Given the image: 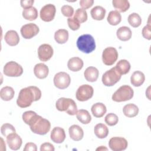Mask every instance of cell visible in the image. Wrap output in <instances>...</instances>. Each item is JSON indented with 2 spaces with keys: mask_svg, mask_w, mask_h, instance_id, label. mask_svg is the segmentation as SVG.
<instances>
[{
  "mask_svg": "<svg viewBox=\"0 0 151 151\" xmlns=\"http://www.w3.org/2000/svg\"><path fill=\"white\" fill-rule=\"evenodd\" d=\"M145 80V74L140 71H134L131 76L130 82L134 87H139Z\"/></svg>",
  "mask_w": 151,
  "mask_h": 151,
  "instance_id": "obj_24",
  "label": "cell"
},
{
  "mask_svg": "<svg viewBox=\"0 0 151 151\" xmlns=\"http://www.w3.org/2000/svg\"><path fill=\"white\" fill-rule=\"evenodd\" d=\"M79 3L82 9H84L86 10V9H88L91 6H92V5L94 4V1L93 0H81Z\"/></svg>",
  "mask_w": 151,
  "mask_h": 151,
  "instance_id": "obj_43",
  "label": "cell"
},
{
  "mask_svg": "<svg viewBox=\"0 0 151 151\" xmlns=\"http://www.w3.org/2000/svg\"><path fill=\"white\" fill-rule=\"evenodd\" d=\"M130 64L126 60H120L117 62L115 68L118 73L121 74H126L128 73L130 69Z\"/></svg>",
  "mask_w": 151,
  "mask_h": 151,
  "instance_id": "obj_27",
  "label": "cell"
},
{
  "mask_svg": "<svg viewBox=\"0 0 151 151\" xmlns=\"http://www.w3.org/2000/svg\"><path fill=\"white\" fill-rule=\"evenodd\" d=\"M94 93V89L92 86L88 84H83L80 86L76 94V99L80 101H85L91 99Z\"/></svg>",
  "mask_w": 151,
  "mask_h": 151,
  "instance_id": "obj_8",
  "label": "cell"
},
{
  "mask_svg": "<svg viewBox=\"0 0 151 151\" xmlns=\"http://www.w3.org/2000/svg\"><path fill=\"white\" fill-rule=\"evenodd\" d=\"M107 150V149L106 148V147H103V146H101L100 147H98L97 149H96V150Z\"/></svg>",
  "mask_w": 151,
  "mask_h": 151,
  "instance_id": "obj_47",
  "label": "cell"
},
{
  "mask_svg": "<svg viewBox=\"0 0 151 151\" xmlns=\"http://www.w3.org/2000/svg\"><path fill=\"white\" fill-rule=\"evenodd\" d=\"M4 74L8 77H19L23 73L22 66L15 61H9L4 67Z\"/></svg>",
  "mask_w": 151,
  "mask_h": 151,
  "instance_id": "obj_7",
  "label": "cell"
},
{
  "mask_svg": "<svg viewBox=\"0 0 151 151\" xmlns=\"http://www.w3.org/2000/svg\"><path fill=\"white\" fill-rule=\"evenodd\" d=\"M1 132L3 136H4L5 137H6L11 133H15L16 130L12 124L9 123H5L2 124V126H1Z\"/></svg>",
  "mask_w": 151,
  "mask_h": 151,
  "instance_id": "obj_38",
  "label": "cell"
},
{
  "mask_svg": "<svg viewBox=\"0 0 151 151\" xmlns=\"http://www.w3.org/2000/svg\"><path fill=\"white\" fill-rule=\"evenodd\" d=\"M99 75V71L97 68L94 67H87L84 72V76L86 80L90 82L96 81Z\"/></svg>",
  "mask_w": 151,
  "mask_h": 151,
  "instance_id": "obj_21",
  "label": "cell"
},
{
  "mask_svg": "<svg viewBox=\"0 0 151 151\" xmlns=\"http://www.w3.org/2000/svg\"><path fill=\"white\" fill-rule=\"evenodd\" d=\"M29 127L33 133L40 135H44L50 131L51 123L48 120L39 116L33 124L29 126Z\"/></svg>",
  "mask_w": 151,
  "mask_h": 151,
  "instance_id": "obj_5",
  "label": "cell"
},
{
  "mask_svg": "<svg viewBox=\"0 0 151 151\" xmlns=\"http://www.w3.org/2000/svg\"><path fill=\"white\" fill-rule=\"evenodd\" d=\"M41 97V91L36 86H29L21 89L17 100V105L21 108L30 106L33 101L39 100Z\"/></svg>",
  "mask_w": 151,
  "mask_h": 151,
  "instance_id": "obj_1",
  "label": "cell"
},
{
  "mask_svg": "<svg viewBox=\"0 0 151 151\" xmlns=\"http://www.w3.org/2000/svg\"><path fill=\"white\" fill-rule=\"evenodd\" d=\"M76 117L81 123L84 124H88L91 120V117L89 112L84 109L78 110L76 113Z\"/></svg>",
  "mask_w": 151,
  "mask_h": 151,
  "instance_id": "obj_31",
  "label": "cell"
},
{
  "mask_svg": "<svg viewBox=\"0 0 151 151\" xmlns=\"http://www.w3.org/2000/svg\"><path fill=\"white\" fill-rule=\"evenodd\" d=\"M83 61L79 57L71 58L67 63L68 69L72 71H80L83 67Z\"/></svg>",
  "mask_w": 151,
  "mask_h": 151,
  "instance_id": "obj_20",
  "label": "cell"
},
{
  "mask_svg": "<svg viewBox=\"0 0 151 151\" xmlns=\"http://www.w3.org/2000/svg\"><path fill=\"white\" fill-rule=\"evenodd\" d=\"M134 95L132 88L128 85L120 87L113 94L112 100L116 102H122L132 99Z\"/></svg>",
  "mask_w": 151,
  "mask_h": 151,
  "instance_id": "obj_4",
  "label": "cell"
},
{
  "mask_svg": "<svg viewBox=\"0 0 151 151\" xmlns=\"http://www.w3.org/2000/svg\"><path fill=\"white\" fill-rule=\"evenodd\" d=\"M38 116L39 115H38L35 112L30 110L24 112L22 114V118L25 123L31 126L36 120Z\"/></svg>",
  "mask_w": 151,
  "mask_h": 151,
  "instance_id": "obj_34",
  "label": "cell"
},
{
  "mask_svg": "<svg viewBox=\"0 0 151 151\" xmlns=\"http://www.w3.org/2000/svg\"><path fill=\"white\" fill-rule=\"evenodd\" d=\"M49 69L48 66L43 63L37 64L34 68V73L36 77L39 79L46 78L48 74Z\"/></svg>",
  "mask_w": 151,
  "mask_h": 151,
  "instance_id": "obj_18",
  "label": "cell"
},
{
  "mask_svg": "<svg viewBox=\"0 0 151 151\" xmlns=\"http://www.w3.org/2000/svg\"><path fill=\"white\" fill-rule=\"evenodd\" d=\"M78 49L81 52L89 54L96 49V42L94 38L90 34L80 35L77 40Z\"/></svg>",
  "mask_w": 151,
  "mask_h": 151,
  "instance_id": "obj_2",
  "label": "cell"
},
{
  "mask_svg": "<svg viewBox=\"0 0 151 151\" xmlns=\"http://www.w3.org/2000/svg\"><path fill=\"white\" fill-rule=\"evenodd\" d=\"M55 107L58 111H65L69 115H75L77 112V107L75 101L70 98L61 97L57 100Z\"/></svg>",
  "mask_w": 151,
  "mask_h": 151,
  "instance_id": "obj_3",
  "label": "cell"
},
{
  "mask_svg": "<svg viewBox=\"0 0 151 151\" xmlns=\"http://www.w3.org/2000/svg\"><path fill=\"white\" fill-rule=\"evenodd\" d=\"M55 41L60 44L65 43L68 40V32L65 29H60L54 34Z\"/></svg>",
  "mask_w": 151,
  "mask_h": 151,
  "instance_id": "obj_30",
  "label": "cell"
},
{
  "mask_svg": "<svg viewBox=\"0 0 151 151\" xmlns=\"http://www.w3.org/2000/svg\"><path fill=\"white\" fill-rule=\"evenodd\" d=\"M61 11L64 16L69 18H70L74 14L73 8L71 6L68 5H63L61 8Z\"/></svg>",
  "mask_w": 151,
  "mask_h": 151,
  "instance_id": "obj_41",
  "label": "cell"
},
{
  "mask_svg": "<svg viewBox=\"0 0 151 151\" xmlns=\"http://www.w3.org/2000/svg\"><path fill=\"white\" fill-rule=\"evenodd\" d=\"M127 140L122 137H111L109 142V146L113 151L124 150L127 147Z\"/></svg>",
  "mask_w": 151,
  "mask_h": 151,
  "instance_id": "obj_12",
  "label": "cell"
},
{
  "mask_svg": "<svg viewBox=\"0 0 151 151\" xmlns=\"http://www.w3.org/2000/svg\"><path fill=\"white\" fill-rule=\"evenodd\" d=\"M14 90L9 86H5L1 88L0 91V97L4 101H9L14 96Z\"/></svg>",
  "mask_w": 151,
  "mask_h": 151,
  "instance_id": "obj_32",
  "label": "cell"
},
{
  "mask_svg": "<svg viewBox=\"0 0 151 151\" xmlns=\"http://www.w3.org/2000/svg\"><path fill=\"white\" fill-rule=\"evenodd\" d=\"M5 42L10 46L17 45L19 41V37L17 31L14 30L8 31L4 37Z\"/></svg>",
  "mask_w": 151,
  "mask_h": 151,
  "instance_id": "obj_19",
  "label": "cell"
},
{
  "mask_svg": "<svg viewBox=\"0 0 151 151\" xmlns=\"http://www.w3.org/2000/svg\"><path fill=\"white\" fill-rule=\"evenodd\" d=\"M74 18L80 24L86 22L87 19V14L86 11L82 8H78L76 11Z\"/></svg>",
  "mask_w": 151,
  "mask_h": 151,
  "instance_id": "obj_37",
  "label": "cell"
},
{
  "mask_svg": "<svg viewBox=\"0 0 151 151\" xmlns=\"http://www.w3.org/2000/svg\"><path fill=\"white\" fill-rule=\"evenodd\" d=\"M123 111L126 117H133L138 114L139 108L134 104L129 103L124 106Z\"/></svg>",
  "mask_w": 151,
  "mask_h": 151,
  "instance_id": "obj_28",
  "label": "cell"
},
{
  "mask_svg": "<svg viewBox=\"0 0 151 151\" xmlns=\"http://www.w3.org/2000/svg\"><path fill=\"white\" fill-rule=\"evenodd\" d=\"M53 53L52 47L47 44H43L38 48V57L41 61H47L50 60Z\"/></svg>",
  "mask_w": 151,
  "mask_h": 151,
  "instance_id": "obj_14",
  "label": "cell"
},
{
  "mask_svg": "<svg viewBox=\"0 0 151 151\" xmlns=\"http://www.w3.org/2000/svg\"><path fill=\"white\" fill-rule=\"evenodd\" d=\"M95 135L99 139H104L109 134L108 127L103 123L97 124L94 128Z\"/></svg>",
  "mask_w": 151,
  "mask_h": 151,
  "instance_id": "obj_25",
  "label": "cell"
},
{
  "mask_svg": "<svg viewBox=\"0 0 151 151\" xmlns=\"http://www.w3.org/2000/svg\"><path fill=\"white\" fill-rule=\"evenodd\" d=\"M68 132L70 138L74 141H79L84 136L83 130L80 126L77 124H73L70 126Z\"/></svg>",
  "mask_w": 151,
  "mask_h": 151,
  "instance_id": "obj_17",
  "label": "cell"
},
{
  "mask_svg": "<svg viewBox=\"0 0 151 151\" xmlns=\"http://www.w3.org/2000/svg\"><path fill=\"white\" fill-rule=\"evenodd\" d=\"M112 4L119 12H124L130 8V3L127 0H113Z\"/></svg>",
  "mask_w": 151,
  "mask_h": 151,
  "instance_id": "obj_29",
  "label": "cell"
},
{
  "mask_svg": "<svg viewBox=\"0 0 151 151\" xmlns=\"http://www.w3.org/2000/svg\"><path fill=\"white\" fill-rule=\"evenodd\" d=\"M107 22L111 25H117L122 21V16L116 10L111 11L109 13L107 18Z\"/></svg>",
  "mask_w": 151,
  "mask_h": 151,
  "instance_id": "obj_33",
  "label": "cell"
},
{
  "mask_svg": "<svg viewBox=\"0 0 151 151\" xmlns=\"http://www.w3.org/2000/svg\"><path fill=\"white\" fill-rule=\"evenodd\" d=\"M142 35L145 38L148 40H151V31L150 24H148L147 25L143 27L142 29Z\"/></svg>",
  "mask_w": 151,
  "mask_h": 151,
  "instance_id": "obj_42",
  "label": "cell"
},
{
  "mask_svg": "<svg viewBox=\"0 0 151 151\" xmlns=\"http://www.w3.org/2000/svg\"><path fill=\"white\" fill-rule=\"evenodd\" d=\"M34 2V0H22L20 1L21 6L24 9H27L32 7V5H33Z\"/></svg>",
  "mask_w": 151,
  "mask_h": 151,
  "instance_id": "obj_45",
  "label": "cell"
},
{
  "mask_svg": "<svg viewBox=\"0 0 151 151\" xmlns=\"http://www.w3.org/2000/svg\"><path fill=\"white\" fill-rule=\"evenodd\" d=\"M22 17L27 20H35L38 17V11L35 7L32 6L27 9H24L22 11Z\"/></svg>",
  "mask_w": 151,
  "mask_h": 151,
  "instance_id": "obj_35",
  "label": "cell"
},
{
  "mask_svg": "<svg viewBox=\"0 0 151 151\" xmlns=\"http://www.w3.org/2000/svg\"><path fill=\"white\" fill-rule=\"evenodd\" d=\"M132 31L131 29L126 26L121 27L117 30L116 35L117 38L123 41H126L129 40L132 37Z\"/></svg>",
  "mask_w": 151,
  "mask_h": 151,
  "instance_id": "obj_23",
  "label": "cell"
},
{
  "mask_svg": "<svg viewBox=\"0 0 151 151\" xmlns=\"http://www.w3.org/2000/svg\"><path fill=\"white\" fill-rule=\"evenodd\" d=\"M106 9L101 6H96L90 11L91 16L93 19L97 21L103 20L105 17Z\"/></svg>",
  "mask_w": 151,
  "mask_h": 151,
  "instance_id": "obj_26",
  "label": "cell"
},
{
  "mask_svg": "<svg viewBox=\"0 0 151 151\" xmlns=\"http://www.w3.org/2000/svg\"><path fill=\"white\" fill-rule=\"evenodd\" d=\"M37 147L35 143L32 142H29L26 143L24 148V151H37Z\"/></svg>",
  "mask_w": 151,
  "mask_h": 151,
  "instance_id": "obj_46",
  "label": "cell"
},
{
  "mask_svg": "<svg viewBox=\"0 0 151 151\" xmlns=\"http://www.w3.org/2000/svg\"><path fill=\"white\" fill-rule=\"evenodd\" d=\"M6 137V143L11 149L17 150L20 149L22 141L21 137L16 132L9 134Z\"/></svg>",
  "mask_w": 151,
  "mask_h": 151,
  "instance_id": "obj_15",
  "label": "cell"
},
{
  "mask_svg": "<svg viewBox=\"0 0 151 151\" xmlns=\"http://www.w3.org/2000/svg\"><path fill=\"white\" fill-rule=\"evenodd\" d=\"M50 137L54 143H61L65 139V131L60 127H55L51 132Z\"/></svg>",
  "mask_w": 151,
  "mask_h": 151,
  "instance_id": "obj_16",
  "label": "cell"
},
{
  "mask_svg": "<svg viewBox=\"0 0 151 151\" xmlns=\"http://www.w3.org/2000/svg\"><path fill=\"white\" fill-rule=\"evenodd\" d=\"M54 84L59 89H65L70 84L71 78L65 72H59L54 77Z\"/></svg>",
  "mask_w": 151,
  "mask_h": 151,
  "instance_id": "obj_10",
  "label": "cell"
},
{
  "mask_svg": "<svg viewBox=\"0 0 151 151\" xmlns=\"http://www.w3.org/2000/svg\"><path fill=\"white\" fill-rule=\"evenodd\" d=\"M38 27L34 23L24 25L21 28V34L25 39H31L37 35L39 32Z\"/></svg>",
  "mask_w": 151,
  "mask_h": 151,
  "instance_id": "obj_13",
  "label": "cell"
},
{
  "mask_svg": "<svg viewBox=\"0 0 151 151\" xmlns=\"http://www.w3.org/2000/svg\"><path fill=\"white\" fill-rule=\"evenodd\" d=\"M55 150L54 146L48 142L44 143L41 145L40 147V150L44 151V150H50V151H54Z\"/></svg>",
  "mask_w": 151,
  "mask_h": 151,
  "instance_id": "obj_44",
  "label": "cell"
},
{
  "mask_svg": "<svg viewBox=\"0 0 151 151\" xmlns=\"http://www.w3.org/2000/svg\"><path fill=\"white\" fill-rule=\"evenodd\" d=\"M56 12L55 6L53 4H47L40 10V18L45 22H50L54 19Z\"/></svg>",
  "mask_w": 151,
  "mask_h": 151,
  "instance_id": "obj_11",
  "label": "cell"
},
{
  "mask_svg": "<svg viewBox=\"0 0 151 151\" xmlns=\"http://www.w3.org/2000/svg\"><path fill=\"white\" fill-rule=\"evenodd\" d=\"M67 23L69 28L73 31H76L80 27V23L74 17L68 18L67 19Z\"/></svg>",
  "mask_w": 151,
  "mask_h": 151,
  "instance_id": "obj_40",
  "label": "cell"
},
{
  "mask_svg": "<svg viewBox=\"0 0 151 151\" xmlns=\"http://www.w3.org/2000/svg\"><path fill=\"white\" fill-rule=\"evenodd\" d=\"M122 75L116 70L115 67L106 71L102 76V82L106 86H113L121 78Z\"/></svg>",
  "mask_w": 151,
  "mask_h": 151,
  "instance_id": "obj_6",
  "label": "cell"
},
{
  "mask_svg": "<svg viewBox=\"0 0 151 151\" xmlns=\"http://www.w3.org/2000/svg\"><path fill=\"white\" fill-rule=\"evenodd\" d=\"M91 111L94 117L100 118L105 114L107 111V109L103 103H96L91 106Z\"/></svg>",
  "mask_w": 151,
  "mask_h": 151,
  "instance_id": "obj_22",
  "label": "cell"
},
{
  "mask_svg": "<svg viewBox=\"0 0 151 151\" xmlns=\"http://www.w3.org/2000/svg\"><path fill=\"white\" fill-rule=\"evenodd\" d=\"M129 24L134 28L139 27L142 24V19L140 16L137 13H132L130 14L127 18Z\"/></svg>",
  "mask_w": 151,
  "mask_h": 151,
  "instance_id": "obj_36",
  "label": "cell"
},
{
  "mask_svg": "<svg viewBox=\"0 0 151 151\" xmlns=\"http://www.w3.org/2000/svg\"><path fill=\"white\" fill-rule=\"evenodd\" d=\"M118 55V52L115 48L112 47H107L103 51V62L106 65H111L117 60Z\"/></svg>",
  "mask_w": 151,
  "mask_h": 151,
  "instance_id": "obj_9",
  "label": "cell"
},
{
  "mask_svg": "<svg viewBox=\"0 0 151 151\" xmlns=\"http://www.w3.org/2000/svg\"><path fill=\"white\" fill-rule=\"evenodd\" d=\"M105 122L106 124L110 126H113L116 125L119 121V118L116 114L114 113H109L105 117Z\"/></svg>",
  "mask_w": 151,
  "mask_h": 151,
  "instance_id": "obj_39",
  "label": "cell"
}]
</instances>
